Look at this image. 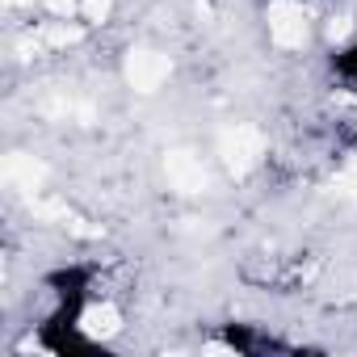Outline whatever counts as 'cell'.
Returning <instances> with one entry per match:
<instances>
[{
	"label": "cell",
	"instance_id": "1",
	"mask_svg": "<svg viewBox=\"0 0 357 357\" xmlns=\"http://www.w3.org/2000/svg\"><path fill=\"white\" fill-rule=\"evenodd\" d=\"M265 26H269V43L278 51H303L311 38V22L298 0H273L265 13Z\"/></svg>",
	"mask_w": 357,
	"mask_h": 357
},
{
	"label": "cell",
	"instance_id": "2",
	"mask_svg": "<svg viewBox=\"0 0 357 357\" xmlns=\"http://www.w3.org/2000/svg\"><path fill=\"white\" fill-rule=\"evenodd\" d=\"M219 160H223L236 176L252 172V168L265 160V135H261L257 126H244V122L227 126V130L219 135Z\"/></svg>",
	"mask_w": 357,
	"mask_h": 357
},
{
	"label": "cell",
	"instance_id": "3",
	"mask_svg": "<svg viewBox=\"0 0 357 357\" xmlns=\"http://www.w3.org/2000/svg\"><path fill=\"white\" fill-rule=\"evenodd\" d=\"M122 76H126V84L135 93H160L168 84V76H172V63H168V55H160L151 47H139V51L126 55Z\"/></svg>",
	"mask_w": 357,
	"mask_h": 357
},
{
	"label": "cell",
	"instance_id": "4",
	"mask_svg": "<svg viewBox=\"0 0 357 357\" xmlns=\"http://www.w3.org/2000/svg\"><path fill=\"white\" fill-rule=\"evenodd\" d=\"M164 176H168V185L172 190H181V194H202L211 185V168L202 155L185 151V147H176L164 155Z\"/></svg>",
	"mask_w": 357,
	"mask_h": 357
},
{
	"label": "cell",
	"instance_id": "5",
	"mask_svg": "<svg viewBox=\"0 0 357 357\" xmlns=\"http://www.w3.org/2000/svg\"><path fill=\"white\" fill-rule=\"evenodd\" d=\"M118 328H122V315H118L114 303H93V307L80 315V332L93 336V340H109Z\"/></svg>",
	"mask_w": 357,
	"mask_h": 357
},
{
	"label": "cell",
	"instance_id": "6",
	"mask_svg": "<svg viewBox=\"0 0 357 357\" xmlns=\"http://www.w3.org/2000/svg\"><path fill=\"white\" fill-rule=\"evenodd\" d=\"M114 13V0H80V22L84 26H105Z\"/></svg>",
	"mask_w": 357,
	"mask_h": 357
},
{
	"label": "cell",
	"instance_id": "7",
	"mask_svg": "<svg viewBox=\"0 0 357 357\" xmlns=\"http://www.w3.org/2000/svg\"><path fill=\"white\" fill-rule=\"evenodd\" d=\"M344 181H349V185H357V155H349V160H344Z\"/></svg>",
	"mask_w": 357,
	"mask_h": 357
}]
</instances>
